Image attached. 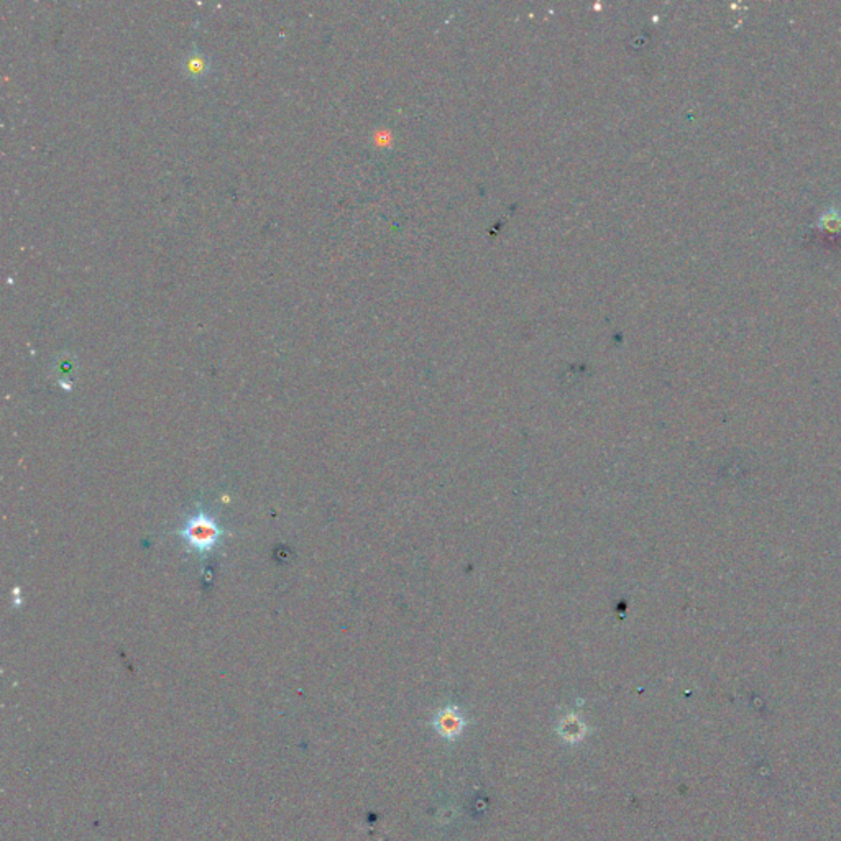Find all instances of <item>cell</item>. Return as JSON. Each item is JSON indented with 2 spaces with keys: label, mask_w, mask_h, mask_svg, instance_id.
<instances>
[{
  "label": "cell",
  "mask_w": 841,
  "mask_h": 841,
  "mask_svg": "<svg viewBox=\"0 0 841 841\" xmlns=\"http://www.w3.org/2000/svg\"><path fill=\"white\" fill-rule=\"evenodd\" d=\"M176 534L188 546V551L204 557L219 548L227 531L220 528L218 519H214L208 509L199 507L186 518L184 524L181 529L176 531Z\"/></svg>",
  "instance_id": "1"
},
{
  "label": "cell",
  "mask_w": 841,
  "mask_h": 841,
  "mask_svg": "<svg viewBox=\"0 0 841 841\" xmlns=\"http://www.w3.org/2000/svg\"><path fill=\"white\" fill-rule=\"evenodd\" d=\"M183 68L186 71V74L189 77H193V79H203V77L208 76V73L210 71V63L208 60V56L201 53L199 50H191L188 51V55L184 56V63H183Z\"/></svg>",
  "instance_id": "2"
},
{
  "label": "cell",
  "mask_w": 841,
  "mask_h": 841,
  "mask_svg": "<svg viewBox=\"0 0 841 841\" xmlns=\"http://www.w3.org/2000/svg\"><path fill=\"white\" fill-rule=\"evenodd\" d=\"M462 718L457 715L456 710H444L439 715V721H437L439 731H442L444 735L447 736L457 735V733L462 730Z\"/></svg>",
  "instance_id": "3"
}]
</instances>
